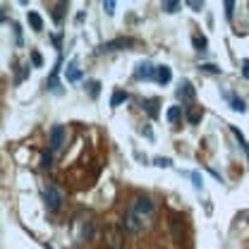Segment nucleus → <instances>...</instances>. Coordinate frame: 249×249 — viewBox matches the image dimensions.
<instances>
[{
    "instance_id": "a211bd4d",
    "label": "nucleus",
    "mask_w": 249,
    "mask_h": 249,
    "mask_svg": "<svg viewBox=\"0 0 249 249\" xmlns=\"http://www.w3.org/2000/svg\"><path fill=\"white\" fill-rule=\"evenodd\" d=\"M192 43H194V48H196V51H206V38H204V36H194V38H192Z\"/></svg>"
},
{
    "instance_id": "dca6fc26",
    "label": "nucleus",
    "mask_w": 249,
    "mask_h": 249,
    "mask_svg": "<svg viewBox=\"0 0 249 249\" xmlns=\"http://www.w3.org/2000/svg\"><path fill=\"white\" fill-rule=\"evenodd\" d=\"M180 7H182V2H178V0H165V2H163V10H165L168 15H175Z\"/></svg>"
},
{
    "instance_id": "9b49d317",
    "label": "nucleus",
    "mask_w": 249,
    "mask_h": 249,
    "mask_svg": "<svg viewBox=\"0 0 249 249\" xmlns=\"http://www.w3.org/2000/svg\"><path fill=\"white\" fill-rule=\"evenodd\" d=\"M170 79H173L170 67H168V65H158V67H156V82H158V84H168Z\"/></svg>"
},
{
    "instance_id": "0eeeda50",
    "label": "nucleus",
    "mask_w": 249,
    "mask_h": 249,
    "mask_svg": "<svg viewBox=\"0 0 249 249\" xmlns=\"http://www.w3.org/2000/svg\"><path fill=\"white\" fill-rule=\"evenodd\" d=\"M127 46H132V38H113V41H106V43H101L98 46V53H110V51H120V48H127Z\"/></svg>"
},
{
    "instance_id": "20e7f679",
    "label": "nucleus",
    "mask_w": 249,
    "mask_h": 249,
    "mask_svg": "<svg viewBox=\"0 0 249 249\" xmlns=\"http://www.w3.org/2000/svg\"><path fill=\"white\" fill-rule=\"evenodd\" d=\"M123 228H124V232H129V235H142L144 230H149V228H146L139 218L134 216L129 209H127V213L123 216Z\"/></svg>"
},
{
    "instance_id": "f03ea898",
    "label": "nucleus",
    "mask_w": 249,
    "mask_h": 249,
    "mask_svg": "<svg viewBox=\"0 0 249 249\" xmlns=\"http://www.w3.org/2000/svg\"><path fill=\"white\" fill-rule=\"evenodd\" d=\"M103 245H106V249H124V228H120V225L106 228Z\"/></svg>"
},
{
    "instance_id": "ddd939ff",
    "label": "nucleus",
    "mask_w": 249,
    "mask_h": 249,
    "mask_svg": "<svg viewBox=\"0 0 249 249\" xmlns=\"http://www.w3.org/2000/svg\"><path fill=\"white\" fill-rule=\"evenodd\" d=\"M27 19H29V24H31V29H34V31L43 29V19H41V15H38V12H34V10H31V12H27Z\"/></svg>"
},
{
    "instance_id": "9d476101",
    "label": "nucleus",
    "mask_w": 249,
    "mask_h": 249,
    "mask_svg": "<svg viewBox=\"0 0 249 249\" xmlns=\"http://www.w3.org/2000/svg\"><path fill=\"white\" fill-rule=\"evenodd\" d=\"M220 93H223V98L230 103V108H232L235 113H245V110H247V106H245V101H242V98H235L230 91H220Z\"/></svg>"
},
{
    "instance_id": "f257e3e1",
    "label": "nucleus",
    "mask_w": 249,
    "mask_h": 249,
    "mask_svg": "<svg viewBox=\"0 0 249 249\" xmlns=\"http://www.w3.org/2000/svg\"><path fill=\"white\" fill-rule=\"evenodd\" d=\"M129 211L139 218L146 228L151 225V220H154V216H156V206L149 196H134L132 204H129Z\"/></svg>"
},
{
    "instance_id": "cd10ccee",
    "label": "nucleus",
    "mask_w": 249,
    "mask_h": 249,
    "mask_svg": "<svg viewBox=\"0 0 249 249\" xmlns=\"http://www.w3.org/2000/svg\"><path fill=\"white\" fill-rule=\"evenodd\" d=\"M192 180H194V187H196V189H201V187H204V180L199 178V173H192Z\"/></svg>"
},
{
    "instance_id": "393cba45",
    "label": "nucleus",
    "mask_w": 249,
    "mask_h": 249,
    "mask_svg": "<svg viewBox=\"0 0 249 249\" xmlns=\"http://www.w3.org/2000/svg\"><path fill=\"white\" fill-rule=\"evenodd\" d=\"M98 91H101V82H91V84H89V93L96 98V96H98Z\"/></svg>"
},
{
    "instance_id": "7c9ffc66",
    "label": "nucleus",
    "mask_w": 249,
    "mask_h": 249,
    "mask_svg": "<svg viewBox=\"0 0 249 249\" xmlns=\"http://www.w3.org/2000/svg\"><path fill=\"white\" fill-rule=\"evenodd\" d=\"M245 149H247V156H249V144H245Z\"/></svg>"
},
{
    "instance_id": "2eb2a0df",
    "label": "nucleus",
    "mask_w": 249,
    "mask_h": 249,
    "mask_svg": "<svg viewBox=\"0 0 249 249\" xmlns=\"http://www.w3.org/2000/svg\"><path fill=\"white\" fill-rule=\"evenodd\" d=\"M201 115H204V113H201V108H192V106L187 108V120H189L192 124L199 123V120H201Z\"/></svg>"
},
{
    "instance_id": "c756f323",
    "label": "nucleus",
    "mask_w": 249,
    "mask_h": 249,
    "mask_svg": "<svg viewBox=\"0 0 249 249\" xmlns=\"http://www.w3.org/2000/svg\"><path fill=\"white\" fill-rule=\"evenodd\" d=\"M242 74L249 79V60H242Z\"/></svg>"
},
{
    "instance_id": "412c9836",
    "label": "nucleus",
    "mask_w": 249,
    "mask_h": 249,
    "mask_svg": "<svg viewBox=\"0 0 249 249\" xmlns=\"http://www.w3.org/2000/svg\"><path fill=\"white\" fill-rule=\"evenodd\" d=\"M232 15H235V2H232V0H228V2H225V17H228V19H232Z\"/></svg>"
},
{
    "instance_id": "1a4fd4ad",
    "label": "nucleus",
    "mask_w": 249,
    "mask_h": 249,
    "mask_svg": "<svg viewBox=\"0 0 249 249\" xmlns=\"http://www.w3.org/2000/svg\"><path fill=\"white\" fill-rule=\"evenodd\" d=\"M178 98L182 101V103H192L194 101V87H192V82H182L180 84V89H178Z\"/></svg>"
},
{
    "instance_id": "b1692460",
    "label": "nucleus",
    "mask_w": 249,
    "mask_h": 249,
    "mask_svg": "<svg viewBox=\"0 0 249 249\" xmlns=\"http://www.w3.org/2000/svg\"><path fill=\"white\" fill-rule=\"evenodd\" d=\"M154 163L158 165V168H170V165H173V160H170V158H156Z\"/></svg>"
},
{
    "instance_id": "423d86ee",
    "label": "nucleus",
    "mask_w": 249,
    "mask_h": 249,
    "mask_svg": "<svg viewBox=\"0 0 249 249\" xmlns=\"http://www.w3.org/2000/svg\"><path fill=\"white\" fill-rule=\"evenodd\" d=\"M62 142H65V127H62V124H53V127H51V134H48L51 151H60Z\"/></svg>"
},
{
    "instance_id": "39448f33",
    "label": "nucleus",
    "mask_w": 249,
    "mask_h": 249,
    "mask_svg": "<svg viewBox=\"0 0 249 249\" xmlns=\"http://www.w3.org/2000/svg\"><path fill=\"white\" fill-rule=\"evenodd\" d=\"M134 77L137 79H156V65L149 60H142L137 62V67H134Z\"/></svg>"
},
{
    "instance_id": "f3484780",
    "label": "nucleus",
    "mask_w": 249,
    "mask_h": 249,
    "mask_svg": "<svg viewBox=\"0 0 249 249\" xmlns=\"http://www.w3.org/2000/svg\"><path fill=\"white\" fill-rule=\"evenodd\" d=\"M129 96H127V91H115L113 93V98H110V106H120L123 101H127Z\"/></svg>"
},
{
    "instance_id": "4468645a",
    "label": "nucleus",
    "mask_w": 249,
    "mask_h": 249,
    "mask_svg": "<svg viewBox=\"0 0 249 249\" xmlns=\"http://www.w3.org/2000/svg\"><path fill=\"white\" fill-rule=\"evenodd\" d=\"M165 118H168V123H178V120L182 118V108H180V106H173V108H168Z\"/></svg>"
},
{
    "instance_id": "bb28decb",
    "label": "nucleus",
    "mask_w": 249,
    "mask_h": 249,
    "mask_svg": "<svg viewBox=\"0 0 249 249\" xmlns=\"http://www.w3.org/2000/svg\"><path fill=\"white\" fill-rule=\"evenodd\" d=\"M156 103H158L156 98H151V101H146V110H149V115H154V118H156Z\"/></svg>"
},
{
    "instance_id": "6ab92c4d",
    "label": "nucleus",
    "mask_w": 249,
    "mask_h": 249,
    "mask_svg": "<svg viewBox=\"0 0 249 249\" xmlns=\"http://www.w3.org/2000/svg\"><path fill=\"white\" fill-rule=\"evenodd\" d=\"M65 7H67V2H58V5H55V12H53L55 22H60L62 19V10H65Z\"/></svg>"
},
{
    "instance_id": "6e6552de",
    "label": "nucleus",
    "mask_w": 249,
    "mask_h": 249,
    "mask_svg": "<svg viewBox=\"0 0 249 249\" xmlns=\"http://www.w3.org/2000/svg\"><path fill=\"white\" fill-rule=\"evenodd\" d=\"M170 232H173V240H175L178 245L185 240V225H182V220H180L178 216L170 218Z\"/></svg>"
},
{
    "instance_id": "c85d7f7f",
    "label": "nucleus",
    "mask_w": 249,
    "mask_h": 249,
    "mask_svg": "<svg viewBox=\"0 0 249 249\" xmlns=\"http://www.w3.org/2000/svg\"><path fill=\"white\" fill-rule=\"evenodd\" d=\"M187 5H189V7H192V10H194V12H199V10H201V7H204V2H199V0H189V2H187Z\"/></svg>"
},
{
    "instance_id": "5701e85b",
    "label": "nucleus",
    "mask_w": 249,
    "mask_h": 249,
    "mask_svg": "<svg viewBox=\"0 0 249 249\" xmlns=\"http://www.w3.org/2000/svg\"><path fill=\"white\" fill-rule=\"evenodd\" d=\"M51 160H53V156L51 154H41V168H43V170L51 168Z\"/></svg>"
},
{
    "instance_id": "aec40b11",
    "label": "nucleus",
    "mask_w": 249,
    "mask_h": 249,
    "mask_svg": "<svg viewBox=\"0 0 249 249\" xmlns=\"http://www.w3.org/2000/svg\"><path fill=\"white\" fill-rule=\"evenodd\" d=\"M201 70H204V72H209V74H220V67H216V65H211V62L201 65Z\"/></svg>"
},
{
    "instance_id": "a878e982",
    "label": "nucleus",
    "mask_w": 249,
    "mask_h": 249,
    "mask_svg": "<svg viewBox=\"0 0 249 249\" xmlns=\"http://www.w3.org/2000/svg\"><path fill=\"white\" fill-rule=\"evenodd\" d=\"M103 10H106V15H113V12H115V2H113V0H106V2H103Z\"/></svg>"
},
{
    "instance_id": "4be33fe9",
    "label": "nucleus",
    "mask_w": 249,
    "mask_h": 249,
    "mask_svg": "<svg viewBox=\"0 0 249 249\" xmlns=\"http://www.w3.org/2000/svg\"><path fill=\"white\" fill-rule=\"evenodd\" d=\"M31 62H34V67H41L43 65V58H41L38 51H31Z\"/></svg>"
},
{
    "instance_id": "f8f14e48",
    "label": "nucleus",
    "mask_w": 249,
    "mask_h": 249,
    "mask_svg": "<svg viewBox=\"0 0 249 249\" xmlns=\"http://www.w3.org/2000/svg\"><path fill=\"white\" fill-rule=\"evenodd\" d=\"M65 77H67V82H79V79H82V70L77 67V60H72L70 65H67Z\"/></svg>"
},
{
    "instance_id": "7ed1b4c3",
    "label": "nucleus",
    "mask_w": 249,
    "mask_h": 249,
    "mask_svg": "<svg viewBox=\"0 0 249 249\" xmlns=\"http://www.w3.org/2000/svg\"><path fill=\"white\" fill-rule=\"evenodd\" d=\"M43 201H46V209L51 211V213H55L58 209H60V201H62V194L58 187L48 185L43 187Z\"/></svg>"
}]
</instances>
